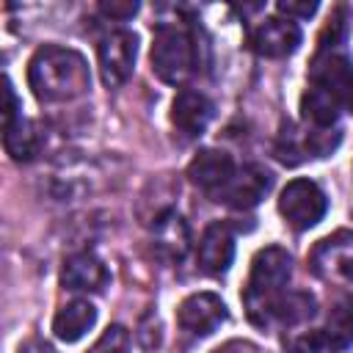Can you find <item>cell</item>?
I'll return each mask as SVG.
<instances>
[{
  "label": "cell",
  "instance_id": "obj_3",
  "mask_svg": "<svg viewBox=\"0 0 353 353\" xmlns=\"http://www.w3.org/2000/svg\"><path fill=\"white\" fill-rule=\"evenodd\" d=\"M290 276H292V256L281 245H268L254 256L248 284L243 292V303H245L248 320L254 325L265 328L268 309L287 290Z\"/></svg>",
  "mask_w": 353,
  "mask_h": 353
},
{
  "label": "cell",
  "instance_id": "obj_10",
  "mask_svg": "<svg viewBox=\"0 0 353 353\" xmlns=\"http://www.w3.org/2000/svg\"><path fill=\"white\" fill-rule=\"evenodd\" d=\"M248 44L256 55L262 58H287L298 50L301 44V28L295 19L287 17H268L265 22H259L251 36Z\"/></svg>",
  "mask_w": 353,
  "mask_h": 353
},
{
  "label": "cell",
  "instance_id": "obj_9",
  "mask_svg": "<svg viewBox=\"0 0 353 353\" xmlns=\"http://www.w3.org/2000/svg\"><path fill=\"white\" fill-rule=\"evenodd\" d=\"M226 303L215 292H193L176 309V325L188 336H207L221 323H226Z\"/></svg>",
  "mask_w": 353,
  "mask_h": 353
},
{
  "label": "cell",
  "instance_id": "obj_12",
  "mask_svg": "<svg viewBox=\"0 0 353 353\" xmlns=\"http://www.w3.org/2000/svg\"><path fill=\"white\" fill-rule=\"evenodd\" d=\"M232 259H234V234L226 221H212L201 232V240L196 248V262L204 273L221 276L229 270Z\"/></svg>",
  "mask_w": 353,
  "mask_h": 353
},
{
  "label": "cell",
  "instance_id": "obj_8",
  "mask_svg": "<svg viewBox=\"0 0 353 353\" xmlns=\"http://www.w3.org/2000/svg\"><path fill=\"white\" fill-rule=\"evenodd\" d=\"M135 52H138V39L130 30H110L99 41L97 47L99 77L108 88H119L130 80L132 66H135Z\"/></svg>",
  "mask_w": 353,
  "mask_h": 353
},
{
  "label": "cell",
  "instance_id": "obj_24",
  "mask_svg": "<svg viewBox=\"0 0 353 353\" xmlns=\"http://www.w3.org/2000/svg\"><path fill=\"white\" fill-rule=\"evenodd\" d=\"M99 11L105 14V17H110V19H130V17H135L138 14V3H119V0H113V3H99Z\"/></svg>",
  "mask_w": 353,
  "mask_h": 353
},
{
  "label": "cell",
  "instance_id": "obj_14",
  "mask_svg": "<svg viewBox=\"0 0 353 353\" xmlns=\"http://www.w3.org/2000/svg\"><path fill=\"white\" fill-rule=\"evenodd\" d=\"M234 160L232 154H226L223 149H201L190 165H188V176L196 188H201L210 199L229 182V176L234 174Z\"/></svg>",
  "mask_w": 353,
  "mask_h": 353
},
{
  "label": "cell",
  "instance_id": "obj_18",
  "mask_svg": "<svg viewBox=\"0 0 353 353\" xmlns=\"http://www.w3.org/2000/svg\"><path fill=\"white\" fill-rule=\"evenodd\" d=\"M97 323V309L91 301H69L66 306L58 309V314L52 317V331L61 342H77L83 339Z\"/></svg>",
  "mask_w": 353,
  "mask_h": 353
},
{
  "label": "cell",
  "instance_id": "obj_26",
  "mask_svg": "<svg viewBox=\"0 0 353 353\" xmlns=\"http://www.w3.org/2000/svg\"><path fill=\"white\" fill-rule=\"evenodd\" d=\"M339 99H342V110H350V113H353V72H350L347 80L342 83V88H339Z\"/></svg>",
  "mask_w": 353,
  "mask_h": 353
},
{
  "label": "cell",
  "instance_id": "obj_13",
  "mask_svg": "<svg viewBox=\"0 0 353 353\" xmlns=\"http://www.w3.org/2000/svg\"><path fill=\"white\" fill-rule=\"evenodd\" d=\"M108 279H110V273L94 251H77V254L66 256V262L61 268V284L69 292H99V290H105Z\"/></svg>",
  "mask_w": 353,
  "mask_h": 353
},
{
  "label": "cell",
  "instance_id": "obj_20",
  "mask_svg": "<svg viewBox=\"0 0 353 353\" xmlns=\"http://www.w3.org/2000/svg\"><path fill=\"white\" fill-rule=\"evenodd\" d=\"M323 331L339 345V350H347L353 345V298L350 295H342L331 303Z\"/></svg>",
  "mask_w": 353,
  "mask_h": 353
},
{
  "label": "cell",
  "instance_id": "obj_16",
  "mask_svg": "<svg viewBox=\"0 0 353 353\" xmlns=\"http://www.w3.org/2000/svg\"><path fill=\"white\" fill-rule=\"evenodd\" d=\"M317 312V301L312 292L306 290H284L273 306L268 309V317H265V328L270 325H284V328H292V325H301L306 320H312Z\"/></svg>",
  "mask_w": 353,
  "mask_h": 353
},
{
  "label": "cell",
  "instance_id": "obj_19",
  "mask_svg": "<svg viewBox=\"0 0 353 353\" xmlns=\"http://www.w3.org/2000/svg\"><path fill=\"white\" fill-rule=\"evenodd\" d=\"M3 143L14 160H33V154L39 152V132L33 121H28L25 116H17L14 121H6Z\"/></svg>",
  "mask_w": 353,
  "mask_h": 353
},
{
  "label": "cell",
  "instance_id": "obj_7",
  "mask_svg": "<svg viewBox=\"0 0 353 353\" xmlns=\"http://www.w3.org/2000/svg\"><path fill=\"white\" fill-rule=\"evenodd\" d=\"M270 185H273V176H270V171L265 165L245 163V165L234 168V174L212 196V201H218L223 207H232V210H251L268 196Z\"/></svg>",
  "mask_w": 353,
  "mask_h": 353
},
{
  "label": "cell",
  "instance_id": "obj_22",
  "mask_svg": "<svg viewBox=\"0 0 353 353\" xmlns=\"http://www.w3.org/2000/svg\"><path fill=\"white\" fill-rule=\"evenodd\" d=\"M88 353H130V331L124 325H108Z\"/></svg>",
  "mask_w": 353,
  "mask_h": 353
},
{
  "label": "cell",
  "instance_id": "obj_21",
  "mask_svg": "<svg viewBox=\"0 0 353 353\" xmlns=\"http://www.w3.org/2000/svg\"><path fill=\"white\" fill-rule=\"evenodd\" d=\"M290 350L292 353H342L339 345L323 328H314V331H306V334L290 339Z\"/></svg>",
  "mask_w": 353,
  "mask_h": 353
},
{
  "label": "cell",
  "instance_id": "obj_25",
  "mask_svg": "<svg viewBox=\"0 0 353 353\" xmlns=\"http://www.w3.org/2000/svg\"><path fill=\"white\" fill-rule=\"evenodd\" d=\"M212 353H259V350L245 339H232V342H223L221 347H215Z\"/></svg>",
  "mask_w": 353,
  "mask_h": 353
},
{
  "label": "cell",
  "instance_id": "obj_17",
  "mask_svg": "<svg viewBox=\"0 0 353 353\" xmlns=\"http://www.w3.org/2000/svg\"><path fill=\"white\" fill-rule=\"evenodd\" d=\"M342 113V99L334 88L312 85L301 97V119L309 127H336V119Z\"/></svg>",
  "mask_w": 353,
  "mask_h": 353
},
{
  "label": "cell",
  "instance_id": "obj_11",
  "mask_svg": "<svg viewBox=\"0 0 353 353\" xmlns=\"http://www.w3.org/2000/svg\"><path fill=\"white\" fill-rule=\"evenodd\" d=\"M215 116V105L196 88H182L171 102V124L182 138H199Z\"/></svg>",
  "mask_w": 353,
  "mask_h": 353
},
{
  "label": "cell",
  "instance_id": "obj_6",
  "mask_svg": "<svg viewBox=\"0 0 353 353\" xmlns=\"http://www.w3.org/2000/svg\"><path fill=\"white\" fill-rule=\"evenodd\" d=\"M309 268L314 276L325 281H353V232L339 229L328 237H323L312 254H309Z\"/></svg>",
  "mask_w": 353,
  "mask_h": 353
},
{
  "label": "cell",
  "instance_id": "obj_15",
  "mask_svg": "<svg viewBox=\"0 0 353 353\" xmlns=\"http://www.w3.org/2000/svg\"><path fill=\"white\" fill-rule=\"evenodd\" d=\"M152 245L168 262H179L188 254V248H190V229H188L185 218L176 210H163L154 218V223H152Z\"/></svg>",
  "mask_w": 353,
  "mask_h": 353
},
{
  "label": "cell",
  "instance_id": "obj_4",
  "mask_svg": "<svg viewBox=\"0 0 353 353\" xmlns=\"http://www.w3.org/2000/svg\"><path fill=\"white\" fill-rule=\"evenodd\" d=\"M342 141L339 127H309V124H292L284 121L276 143H273V154L284 163V165H301L309 157H325L331 154Z\"/></svg>",
  "mask_w": 353,
  "mask_h": 353
},
{
  "label": "cell",
  "instance_id": "obj_2",
  "mask_svg": "<svg viewBox=\"0 0 353 353\" xmlns=\"http://www.w3.org/2000/svg\"><path fill=\"white\" fill-rule=\"evenodd\" d=\"M152 72L168 85H185L204 63L201 30L190 22H160L152 39Z\"/></svg>",
  "mask_w": 353,
  "mask_h": 353
},
{
  "label": "cell",
  "instance_id": "obj_5",
  "mask_svg": "<svg viewBox=\"0 0 353 353\" xmlns=\"http://www.w3.org/2000/svg\"><path fill=\"white\" fill-rule=\"evenodd\" d=\"M325 210H328V199L314 179L306 176L292 179L279 193V212L295 232H306L314 223H320Z\"/></svg>",
  "mask_w": 353,
  "mask_h": 353
},
{
  "label": "cell",
  "instance_id": "obj_23",
  "mask_svg": "<svg viewBox=\"0 0 353 353\" xmlns=\"http://www.w3.org/2000/svg\"><path fill=\"white\" fill-rule=\"evenodd\" d=\"M276 8H279V14H284L287 19H292V17L309 19V17L317 11V3H295V0H281V3H276Z\"/></svg>",
  "mask_w": 353,
  "mask_h": 353
},
{
  "label": "cell",
  "instance_id": "obj_1",
  "mask_svg": "<svg viewBox=\"0 0 353 353\" xmlns=\"http://www.w3.org/2000/svg\"><path fill=\"white\" fill-rule=\"evenodd\" d=\"M28 83L39 102H72L91 88V72L77 50L44 44L28 63Z\"/></svg>",
  "mask_w": 353,
  "mask_h": 353
}]
</instances>
